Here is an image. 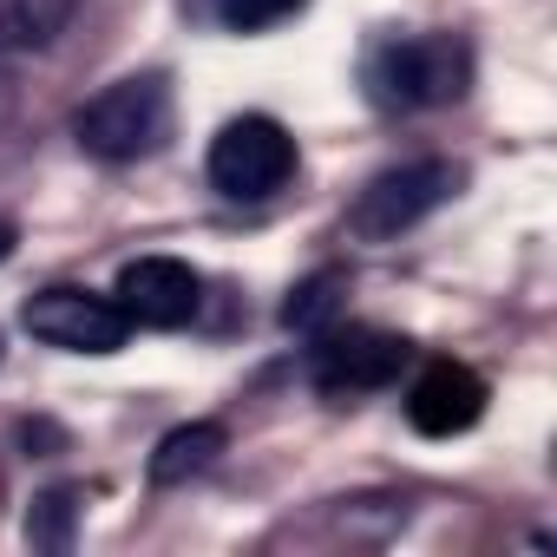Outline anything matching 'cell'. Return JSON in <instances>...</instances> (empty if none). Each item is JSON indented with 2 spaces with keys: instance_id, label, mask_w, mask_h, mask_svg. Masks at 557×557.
I'll use <instances>...</instances> for the list:
<instances>
[{
  "instance_id": "obj_1",
  "label": "cell",
  "mask_w": 557,
  "mask_h": 557,
  "mask_svg": "<svg viewBox=\"0 0 557 557\" xmlns=\"http://www.w3.org/2000/svg\"><path fill=\"white\" fill-rule=\"evenodd\" d=\"M361 79L381 112H433V106L466 99L472 47L459 34H394V40L368 47Z\"/></svg>"
},
{
  "instance_id": "obj_2",
  "label": "cell",
  "mask_w": 557,
  "mask_h": 557,
  "mask_svg": "<svg viewBox=\"0 0 557 557\" xmlns=\"http://www.w3.org/2000/svg\"><path fill=\"white\" fill-rule=\"evenodd\" d=\"M73 138L99 164H138V158L164 151V138H171V86L158 73H132V79L106 86L99 99H86L73 112Z\"/></svg>"
},
{
  "instance_id": "obj_3",
  "label": "cell",
  "mask_w": 557,
  "mask_h": 557,
  "mask_svg": "<svg viewBox=\"0 0 557 557\" xmlns=\"http://www.w3.org/2000/svg\"><path fill=\"white\" fill-rule=\"evenodd\" d=\"M459 184H466V171H459V164H446V158L394 164V171H381V177L355 197L348 230H355L361 243H394L400 230H413L420 216H433L440 203H453V190H459Z\"/></svg>"
},
{
  "instance_id": "obj_4",
  "label": "cell",
  "mask_w": 557,
  "mask_h": 557,
  "mask_svg": "<svg viewBox=\"0 0 557 557\" xmlns=\"http://www.w3.org/2000/svg\"><path fill=\"white\" fill-rule=\"evenodd\" d=\"M296 177V138L269 112H243L216 132L210 145V184L236 203H262Z\"/></svg>"
},
{
  "instance_id": "obj_5",
  "label": "cell",
  "mask_w": 557,
  "mask_h": 557,
  "mask_svg": "<svg viewBox=\"0 0 557 557\" xmlns=\"http://www.w3.org/2000/svg\"><path fill=\"white\" fill-rule=\"evenodd\" d=\"M413 361V348L394 335V329H368V322H329L309 348V381L322 394H374V387H394L400 368Z\"/></svg>"
},
{
  "instance_id": "obj_6",
  "label": "cell",
  "mask_w": 557,
  "mask_h": 557,
  "mask_svg": "<svg viewBox=\"0 0 557 557\" xmlns=\"http://www.w3.org/2000/svg\"><path fill=\"white\" fill-rule=\"evenodd\" d=\"M21 329L47 348H66V355H119L132 335V315L92 289H40V296H27Z\"/></svg>"
},
{
  "instance_id": "obj_7",
  "label": "cell",
  "mask_w": 557,
  "mask_h": 557,
  "mask_svg": "<svg viewBox=\"0 0 557 557\" xmlns=\"http://www.w3.org/2000/svg\"><path fill=\"white\" fill-rule=\"evenodd\" d=\"M112 302L132 315V329H184L197 315V269L177 256H138L119 269Z\"/></svg>"
},
{
  "instance_id": "obj_8",
  "label": "cell",
  "mask_w": 557,
  "mask_h": 557,
  "mask_svg": "<svg viewBox=\"0 0 557 557\" xmlns=\"http://www.w3.org/2000/svg\"><path fill=\"white\" fill-rule=\"evenodd\" d=\"M479 413H485V381L459 361H426L407 387V420L426 440H453V433L479 426Z\"/></svg>"
},
{
  "instance_id": "obj_9",
  "label": "cell",
  "mask_w": 557,
  "mask_h": 557,
  "mask_svg": "<svg viewBox=\"0 0 557 557\" xmlns=\"http://www.w3.org/2000/svg\"><path fill=\"white\" fill-rule=\"evenodd\" d=\"M223 446H230V433H223L216 420H190V426H171V433L158 440V453H151V485H184V479L210 472Z\"/></svg>"
},
{
  "instance_id": "obj_10",
  "label": "cell",
  "mask_w": 557,
  "mask_h": 557,
  "mask_svg": "<svg viewBox=\"0 0 557 557\" xmlns=\"http://www.w3.org/2000/svg\"><path fill=\"white\" fill-rule=\"evenodd\" d=\"M79 0H0V53H34L66 34Z\"/></svg>"
},
{
  "instance_id": "obj_11",
  "label": "cell",
  "mask_w": 557,
  "mask_h": 557,
  "mask_svg": "<svg viewBox=\"0 0 557 557\" xmlns=\"http://www.w3.org/2000/svg\"><path fill=\"white\" fill-rule=\"evenodd\" d=\"M342 296H348V269H315L309 283L283 302V329H296V335H322V329L342 315Z\"/></svg>"
},
{
  "instance_id": "obj_12",
  "label": "cell",
  "mask_w": 557,
  "mask_h": 557,
  "mask_svg": "<svg viewBox=\"0 0 557 557\" xmlns=\"http://www.w3.org/2000/svg\"><path fill=\"white\" fill-rule=\"evenodd\" d=\"M73 531H79V492H73V485L40 492L34 511H27V544L47 550V557H66V550H73Z\"/></svg>"
},
{
  "instance_id": "obj_13",
  "label": "cell",
  "mask_w": 557,
  "mask_h": 557,
  "mask_svg": "<svg viewBox=\"0 0 557 557\" xmlns=\"http://www.w3.org/2000/svg\"><path fill=\"white\" fill-rule=\"evenodd\" d=\"M309 8V0H216V21L230 34H269V27H283Z\"/></svg>"
},
{
  "instance_id": "obj_14",
  "label": "cell",
  "mask_w": 557,
  "mask_h": 557,
  "mask_svg": "<svg viewBox=\"0 0 557 557\" xmlns=\"http://www.w3.org/2000/svg\"><path fill=\"white\" fill-rule=\"evenodd\" d=\"M14 119H21V86H14V73H0V145H8Z\"/></svg>"
},
{
  "instance_id": "obj_15",
  "label": "cell",
  "mask_w": 557,
  "mask_h": 557,
  "mask_svg": "<svg viewBox=\"0 0 557 557\" xmlns=\"http://www.w3.org/2000/svg\"><path fill=\"white\" fill-rule=\"evenodd\" d=\"M8 256H14V223L0 216V262H8Z\"/></svg>"
}]
</instances>
